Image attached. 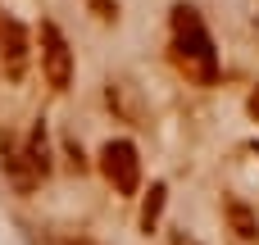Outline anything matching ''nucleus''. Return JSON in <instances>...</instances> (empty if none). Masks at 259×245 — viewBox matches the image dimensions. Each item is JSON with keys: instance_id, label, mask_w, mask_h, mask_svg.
<instances>
[{"instance_id": "nucleus-9", "label": "nucleus", "mask_w": 259, "mask_h": 245, "mask_svg": "<svg viewBox=\"0 0 259 245\" xmlns=\"http://www.w3.org/2000/svg\"><path fill=\"white\" fill-rule=\"evenodd\" d=\"M173 245H196V241H191L187 232H173Z\"/></svg>"}, {"instance_id": "nucleus-6", "label": "nucleus", "mask_w": 259, "mask_h": 245, "mask_svg": "<svg viewBox=\"0 0 259 245\" xmlns=\"http://www.w3.org/2000/svg\"><path fill=\"white\" fill-rule=\"evenodd\" d=\"M164 195H168V186L155 182L150 195H146V205H141V227H146V232H155V223H159V214H164Z\"/></svg>"}, {"instance_id": "nucleus-1", "label": "nucleus", "mask_w": 259, "mask_h": 245, "mask_svg": "<svg viewBox=\"0 0 259 245\" xmlns=\"http://www.w3.org/2000/svg\"><path fill=\"white\" fill-rule=\"evenodd\" d=\"M173 45H178V64L187 68V77L196 82H214L219 77V55H214V41L200 23V14L191 5H178L173 9Z\"/></svg>"}, {"instance_id": "nucleus-10", "label": "nucleus", "mask_w": 259, "mask_h": 245, "mask_svg": "<svg viewBox=\"0 0 259 245\" xmlns=\"http://www.w3.org/2000/svg\"><path fill=\"white\" fill-rule=\"evenodd\" d=\"M250 114H255V118H259V91H255V95H250Z\"/></svg>"}, {"instance_id": "nucleus-5", "label": "nucleus", "mask_w": 259, "mask_h": 245, "mask_svg": "<svg viewBox=\"0 0 259 245\" xmlns=\"http://www.w3.org/2000/svg\"><path fill=\"white\" fill-rule=\"evenodd\" d=\"M228 223H232V232H237L241 241H255V236H259V218L241 205V200H232V205H228Z\"/></svg>"}, {"instance_id": "nucleus-11", "label": "nucleus", "mask_w": 259, "mask_h": 245, "mask_svg": "<svg viewBox=\"0 0 259 245\" xmlns=\"http://www.w3.org/2000/svg\"><path fill=\"white\" fill-rule=\"evenodd\" d=\"M0 23H5V14H0Z\"/></svg>"}, {"instance_id": "nucleus-2", "label": "nucleus", "mask_w": 259, "mask_h": 245, "mask_svg": "<svg viewBox=\"0 0 259 245\" xmlns=\"http://www.w3.org/2000/svg\"><path fill=\"white\" fill-rule=\"evenodd\" d=\"M100 173L109 177V186L118 195H137L141 186V159H137V145L132 141H109L100 150Z\"/></svg>"}, {"instance_id": "nucleus-4", "label": "nucleus", "mask_w": 259, "mask_h": 245, "mask_svg": "<svg viewBox=\"0 0 259 245\" xmlns=\"http://www.w3.org/2000/svg\"><path fill=\"white\" fill-rule=\"evenodd\" d=\"M0 50L9 55V73L18 77V73H23V55H27V45H23V27H18L14 18L0 23Z\"/></svg>"}, {"instance_id": "nucleus-7", "label": "nucleus", "mask_w": 259, "mask_h": 245, "mask_svg": "<svg viewBox=\"0 0 259 245\" xmlns=\"http://www.w3.org/2000/svg\"><path fill=\"white\" fill-rule=\"evenodd\" d=\"M27 159H32V168H36L41 177L50 173V150H46V132H41V127L27 136Z\"/></svg>"}, {"instance_id": "nucleus-3", "label": "nucleus", "mask_w": 259, "mask_h": 245, "mask_svg": "<svg viewBox=\"0 0 259 245\" xmlns=\"http://www.w3.org/2000/svg\"><path fill=\"white\" fill-rule=\"evenodd\" d=\"M41 68H46V82L55 91H64L73 82V50L55 23H41Z\"/></svg>"}, {"instance_id": "nucleus-8", "label": "nucleus", "mask_w": 259, "mask_h": 245, "mask_svg": "<svg viewBox=\"0 0 259 245\" xmlns=\"http://www.w3.org/2000/svg\"><path fill=\"white\" fill-rule=\"evenodd\" d=\"M87 5H91V9H96V18H105V23H109V18H118V5H114V0H87Z\"/></svg>"}]
</instances>
